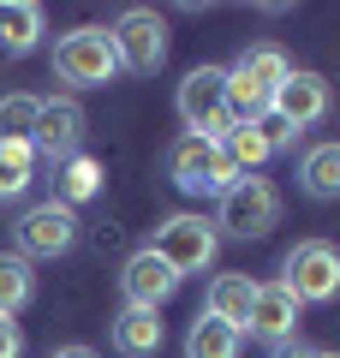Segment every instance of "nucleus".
Wrapping results in <instances>:
<instances>
[{"instance_id":"nucleus-22","label":"nucleus","mask_w":340,"mask_h":358,"mask_svg":"<svg viewBox=\"0 0 340 358\" xmlns=\"http://www.w3.org/2000/svg\"><path fill=\"white\" fill-rule=\"evenodd\" d=\"M30 179H36V150L30 143H0V203L24 197Z\"/></svg>"},{"instance_id":"nucleus-20","label":"nucleus","mask_w":340,"mask_h":358,"mask_svg":"<svg viewBox=\"0 0 340 358\" xmlns=\"http://www.w3.org/2000/svg\"><path fill=\"white\" fill-rule=\"evenodd\" d=\"M36 299V275L18 251H0V317H18V310Z\"/></svg>"},{"instance_id":"nucleus-27","label":"nucleus","mask_w":340,"mask_h":358,"mask_svg":"<svg viewBox=\"0 0 340 358\" xmlns=\"http://www.w3.org/2000/svg\"><path fill=\"white\" fill-rule=\"evenodd\" d=\"M316 358H340V352H316Z\"/></svg>"},{"instance_id":"nucleus-16","label":"nucleus","mask_w":340,"mask_h":358,"mask_svg":"<svg viewBox=\"0 0 340 358\" xmlns=\"http://www.w3.org/2000/svg\"><path fill=\"white\" fill-rule=\"evenodd\" d=\"M251 299H257V281L233 268V275H215V281H209V305H203V310H209V317H221L227 329H239V334H245Z\"/></svg>"},{"instance_id":"nucleus-11","label":"nucleus","mask_w":340,"mask_h":358,"mask_svg":"<svg viewBox=\"0 0 340 358\" xmlns=\"http://www.w3.org/2000/svg\"><path fill=\"white\" fill-rule=\"evenodd\" d=\"M179 287H185V281L173 275V263H162L150 245H143V251H132L126 268H120V293H126V305H143V310H162Z\"/></svg>"},{"instance_id":"nucleus-12","label":"nucleus","mask_w":340,"mask_h":358,"mask_svg":"<svg viewBox=\"0 0 340 358\" xmlns=\"http://www.w3.org/2000/svg\"><path fill=\"white\" fill-rule=\"evenodd\" d=\"M299 299L287 293L281 281H269V287H257V299H251V317H245V334L251 341H269V346H281V341H292L299 334Z\"/></svg>"},{"instance_id":"nucleus-7","label":"nucleus","mask_w":340,"mask_h":358,"mask_svg":"<svg viewBox=\"0 0 340 358\" xmlns=\"http://www.w3.org/2000/svg\"><path fill=\"white\" fill-rule=\"evenodd\" d=\"M167 179H173L179 192H191V197H203V192L221 197L227 185H239L245 173L221 155V143H209V138H179L173 150H167Z\"/></svg>"},{"instance_id":"nucleus-24","label":"nucleus","mask_w":340,"mask_h":358,"mask_svg":"<svg viewBox=\"0 0 340 358\" xmlns=\"http://www.w3.org/2000/svg\"><path fill=\"white\" fill-rule=\"evenodd\" d=\"M0 358H24V334L13 317H0Z\"/></svg>"},{"instance_id":"nucleus-14","label":"nucleus","mask_w":340,"mask_h":358,"mask_svg":"<svg viewBox=\"0 0 340 358\" xmlns=\"http://www.w3.org/2000/svg\"><path fill=\"white\" fill-rule=\"evenodd\" d=\"M162 341H167L162 310L126 305L120 317H113V352H120V358H150V352H162Z\"/></svg>"},{"instance_id":"nucleus-25","label":"nucleus","mask_w":340,"mask_h":358,"mask_svg":"<svg viewBox=\"0 0 340 358\" xmlns=\"http://www.w3.org/2000/svg\"><path fill=\"white\" fill-rule=\"evenodd\" d=\"M269 358H316V346H304L299 334H292V341H281V346H269Z\"/></svg>"},{"instance_id":"nucleus-1","label":"nucleus","mask_w":340,"mask_h":358,"mask_svg":"<svg viewBox=\"0 0 340 358\" xmlns=\"http://www.w3.org/2000/svg\"><path fill=\"white\" fill-rule=\"evenodd\" d=\"M281 209H287V197H281L275 179L245 173L239 185H227V192H221V209H215V233H227V239H263V233H275V227H281Z\"/></svg>"},{"instance_id":"nucleus-6","label":"nucleus","mask_w":340,"mask_h":358,"mask_svg":"<svg viewBox=\"0 0 340 358\" xmlns=\"http://www.w3.org/2000/svg\"><path fill=\"white\" fill-rule=\"evenodd\" d=\"M150 251L162 257V263H173V275L185 281V275H203V268L215 263L221 233H215V221H203V215H167L162 227H155Z\"/></svg>"},{"instance_id":"nucleus-21","label":"nucleus","mask_w":340,"mask_h":358,"mask_svg":"<svg viewBox=\"0 0 340 358\" xmlns=\"http://www.w3.org/2000/svg\"><path fill=\"white\" fill-rule=\"evenodd\" d=\"M36 114H42V96H0V143H30L36 138Z\"/></svg>"},{"instance_id":"nucleus-5","label":"nucleus","mask_w":340,"mask_h":358,"mask_svg":"<svg viewBox=\"0 0 340 358\" xmlns=\"http://www.w3.org/2000/svg\"><path fill=\"white\" fill-rule=\"evenodd\" d=\"M113 36V54H120V72L132 78H155L167 66V18L150 13V6H132L120 13V24L108 30Z\"/></svg>"},{"instance_id":"nucleus-9","label":"nucleus","mask_w":340,"mask_h":358,"mask_svg":"<svg viewBox=\"0 0 340 358\" xmlns=\"http://www.w3.org/2000/svg\"><path fill=\"white\" fill-rule=\"evenodd\" d=\"M328 102H334L328 78H323V72H304V66H292L287 84H281L275 102H269V114H275L287 131H304V126H316V120L328 114Z\"/></svg>"},{"instance_id":"nucleus-2","label":"nucleus","mask_w":340,"mask_h":358,"mask_svg":"<svg viewBox=\"0 0 340 358\" xmlns=\"http://www.w3.org/2000/svg\"><path fill=\"white\" fill-rule=\"evenodd\" d=\"M173 108H179V120H185V138L221 143L227 126H233V114H227V66H197V72H185Z\"/></svg>"},{"instance_id":"nucleus-15","label":"nucleus","mask_w":340,"mask_h":358,"mask_svg":"<svg viewBox=\"0 0 340 358\" xmlns=\"http://www.w3.org/2000/svg\"><path fill=\"white\" fill-rule=\"evenodd\" d=\"M299 192L316 197V203H334V197H340V138L311 143V150H304V162H299Z\"/></svg>"},{"instance_id":"nucleus-19","label":"nucleus","mask_w":340,"mask_h":358,"mask_svg":"<svg viewBox=\"0 0 340 358\" xmlns=\"http://www.w3.org/2000/svg\"><path fill=\"white\" fill-rule=\"evenodd\" d=\"M221 155L239 173H257V167L275 155V143H269V120H257V126H227V138H221Z\"/></svg>"},{"instance_id":"nucleus-26","label":"nucleus","mask_w":340,"mask_h":358,"mask_svg":"<svg viewBox=\"0 0 340 358\" xmlns=\"http://www.w3.org/2000/svg\"><path fill=\"white\" fill-rule=\"evenodd\" d=\"M54 358H96V352H90V346H60Z\"/></svg>"},{"instance_id":"nucleus-17","label":"nucleus","mask_w":340,"mask_h":358,"mask_svg":"<svg viewBox=\"0 0 340 358\" xmlns=\"http://www.w3.org/2000/svg\"><path fill=\"white\" fill-rule=\"evenodd\" d=\"M42 6L36 0H0V48L6 54H30L42 42Z\"/></svg>"},{"instance_id":"nucleus-23","label":"nucleus","mask_w":340,"mask_h":358,"mask_svg":"<svg viewBox=\"0 0 340 358\" xmlns=\"http://www.w3.org/2000/svg\"><path fill=\"white\" fill-rule=\"evenodd\" d=\"M96 192H101V167L90 162V155H72V162H60V203H66V209L90 203Z\"/></svg>"},{"instance_id":"nucleus-4","label":"nucleus","mask_w":340,"mask_h":358,"mask_svg":"<svg viewBox=\"0 0 340 358\" xmlns=\"http://www.w3.org/2000/svg\"><path fill=\"white\" fill-rule=\"evenodd\" d=\"M281 287H287L299 305H328L340 293V251L328 239H299L281 257Z\"/></svg>"},{"instance_id":"nucleus-10","label":"nucleus","mask_w":340,"mask_h":358,"mask_svg":"<svg viewBox=\"0 0 340 358\" xmlns=\"http://www.w3.org/2000/svg\"><path fill=\"white\" fill-rule=\"evenodd\" d=\"M78 143H84V108H78L72 96H48L42 114H36V138H30V150L48 155V162L60 167V162L78 155Z\"/></svg>"},{"instance_id":"nucleus-8","label":"nucleus","mask_w":340,"mask_h":358,"mask_svg":"<svg viewBox=\"0 0 340 358\" xmlns=\"http://www.w3.org/2000/svg\"><path fill=\"white\" fill-rule=\"evenodd\" d=\"M78 245V209H66L60 197H42L18 215V257H66Z\"/></svg>"},{"instance_id":"nucleus-13","label":"nucleus","mask_w":340,"mask_h":358,"mask_svg":"<svg viewBox=\"0 0 340 358\" xmlns=\"http://www.w3.org/2000/svg\"><path fill=\"white\" fill-rule=\"evenodd\" d=\"M287 72H292V60H287V48H281V42H251L239 60L227 66V78H233V84H245L251 96H263V102H275V90L287 84Z\"/></svg>"},{"instance_id":"nucleus-3","label":"nucleus","mask_w":340,"mask_h":358,"mask_svg":"<svg viewBox=\"0 0 340 358\" xmlns=\"http://www.w3.org/2000/svg\"><path fill=\"white\" fill-rule=\"evenodd\" d=\"M54 78L72 90H101L120 78V54H113V36L96 24L72 30V36H60V48H54Z\"/></svg>"},{"instance_id":"nucleus-18","label":"nucleus","mask_w":340,"mask_h":358,"mask_svg":"<svg viewBox=\"0 0 340 358\" xmlns=\"http://www.w3.org/2000/svg\"><path fill=\"white\" fill-rule=\"evenodd\" d=\"M239 329H227L221 317H209V310H197L185 329V358H239Z\"/></svg>"}]
</instances>
